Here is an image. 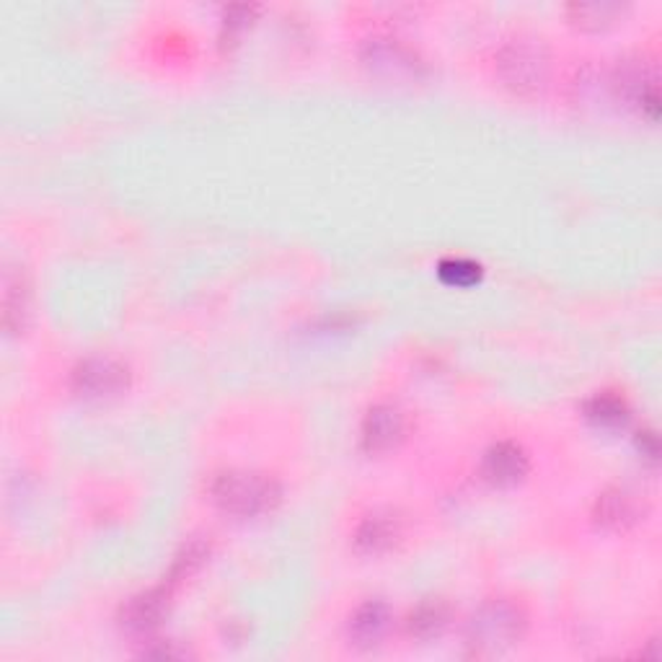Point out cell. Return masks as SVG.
I'll list each match as a JSON object with an SVG mask.
<instances>
[{"label": "cell", "mask_w": 662, "mask_h": 662, "mask_svg": "<svg viewBox=\"0 0 662 662\" xmlns=\"http://www.w3.org/2000/svg\"><path fill=\"white\" fill-rule=\"evenodd\" d=\"M210 499L222 513L254 518L280 499V486L262 473L222 471L210 482Z\"/></svg>", "instance_id": "obj_1"}, {"label": "cell", "mask_w": 662, "mask_h": 662, "mask_svg": "<svg viewBox=\"0 0 662 662\" xmlns=\"http://www.w3.org/2000/svg\"><path fill=\"white\" fill-rule=\"evenodd\" d=\"M522 613L507 601H490L471 616L466 639L477 654H499L518 642Z\"/></svg>", "instance_id": "obj_2"}, {"label": "cell", "mask_w": 662, "mask_h": 662, "mask_svg": "<svg viewBox=\"0 0 662 662\" xmlns=\"http://www.w3.org/2000/svg\"><path fill=\"white\" fill-rule=\"evenodd\" d=\"M549 68H552L549 50L535 39H513L497 55L499 79L518 94H533L543 88Z\"/></svg>", "instance_id": "obj_3"}, {"label": "cell", "mask_w": 662, "mask_h": 662, "mask_svg": "<svg viewBox=\"0 0 662 662\" xmlns=\"http://www.w3.org/2000/svg\"><path fill=\"white\" fill-rule=\"evenodd\" d=\"M71 386L81 399H111L128 386V368L111 358H88L73 371Z\"/></svg>", "instance_id": "obj_4"}, {"label": "cell", "mask_w": 662, "mask_h": 662, "mask_svg": "<svg viewBox=\"0 0 662 662\" xmlns=\"http://www.w3.org/2000/svg\"><path fill=\"white\" fill-rule=\"evenodd\" d=\"M404 435V414L392 404H378L362 422V445L371 453L392 450Z\"/></svg>", "instance_id": "obj_5"}, {"label": "cell", "mask_w": 662, "mask_h": 662, "mask_svg": "<svg viewBox=\"0 0 662 662\" xmlns=\"http://www.w3.org/2000/svg\"><path fill=\"white\" fill-rule=\"evenodd\" d=\"M171 585H161V588H153L148 592H141L132 601L124 605L122 611V624L124 629L135 631V634H145L151 629H156L161 624V618L169 611V598H171Z\"/></svg>", "instance_id": "obj_6"}, {"label": "cell", "mask_w": 662, "mask_h": 662, "mask_svg": "<svg viewBox=\"0 0 662 662\" xmlns=\"http://www.w3.org/2000/svg\"><path fill=\"white\" fill-rule=\"evenodd\" d=\"M528 471V458L520 445L515 443H497L484 453L482 473L484 479L494 486H510L518 484Z\"/></svg>", "instance_id": "obj_7"}, {"label": "cell", "mask_w": 662, "mask_h": 662, "mask_svg": "<svg viewBox=\"0 0 662 662\" xmlns=\"http://www.w3.org/2000/svg\"><path fill=\"white\" fill-rule=\"evenodd\" d=\"M362 58H365L373 71L394 75V79H399V75H414L417 68H420L414 52H409L407 47L399 45L396 39H371L365 45V55H362Z\"/></svg>", "instance_id": "obj_8"}, {"label": "cell", "mask_w": 662, "mask_h": 662, "mask_svg": "<svg viewBox=\"0 0 662 662\" xmlns=\"http://www.w3.org/2000/svg\"><path fill=\"white\" fill-rule=\"evenodd\" d=\"M388 624H392V618H388L386 605L371 601L354 611L350 618V637L358 647H375L386 637Z\"/></svg>", "instance_id": "obj_9"}, {"label": "cell", "mask_w": 662, "mask_h": 662, "mask_svg": "<svg viewBox=\"0 0 662 662\" xmlns=\"http://www.w3.org/2000/svg\"><path fill=\"white\" fill-rule=\"evenodd\" d=\"M401 528L399 520L394 515H371L362 526L358 528V535H354V543H358L360 552L365 554H381L388 552L396 541H399Z\"/></svg>", "instance_id": "obj_10"}, {"label": "cell", "mask_w": 662, "mask_h": 662, "mask_svg": "<svg viewBox=\"0 0 662 662\" xmlns=\"http://www.w3.org/2000/svg\"><path fill=\"white\" fill-rule=\"evenodd\" d=\"M595 518L605 528H626L639 518V502L629 490H609L598 499Z\"/></svg>", "instance_id": "obj_11"}, {"label": "cell", "mask_w": 662, "mask_h": 662, "mask_svg": "<svg viewBox=\"0 0 662 662\" xmlns=\"http://www.w3.org/2000/svg\"><path fill=\"white\" fill-rule=\"evenodd\" d=\"M445 624H448V609H445L441 601H428L417 605L412 616H409V631H412V637L420 639L437 637V634L445 629Z\"/></svg>", "instance_id": "obj_12"}, {"label": "cell", "mask_w": 662, "mask_h": 662, "mask_svg": "<svg viewBox=\"0 0 662 662\" xmlns=\"http://www.w3.org/2000/svg\"><path fill=\"white\" fill-rule=\"evenodd\" d=\"M569 11H573L575 24L585 26V29H603L622 13V5L609 3V0H590V3H575Z\"/></svg>", "instance_id": "obj_13"}, {"label": "cell", "mask_w": 662, "mask_h": 662, "mask_svg": "<svg viewBox=\"0 0 662 662\" xmlns=\"http://www.w3.org/2000/svg\"><path fill=\"white\" fill-rule=\"evenodd\" d=\"M590 422L601 424V428H618V424L626 422V404L616 396H595L585 409Z\"/></svg>", "instance_id": "obj_14"}, {"label": "cell", "mask_w": 662, "mask_h": 662, "mask_svg": "<svg viewBox=\"0 0 662 662\" xmlns=\"http://www.w3.org/2000/svg\"><path fill=\"white\" fill-rule=\"evenodd\" d=\"M207 556V546L202 541H192L186 543L184 549L177 554V559L171 564V575H169V585L184 580V577H190L194 569L200 567L202 562H205Z\"/></svg>", "instance_id": "obj_15"}, {"label": "cell", "mask_w": 662, "mask_h": 662, "mask_svg": "<svg viewBox=\"0 0 662 662\" xmlns=\"http://www.w3.org/2000/svg\"><path fill=\"white\" fill-rule=\"evenodd\" d=\"M441 275L448 282L456 285H469L479 277V264L466 262V260H450L441 264Z\"/></svg>", "instance_id": "obj_16"}]
</instances>
